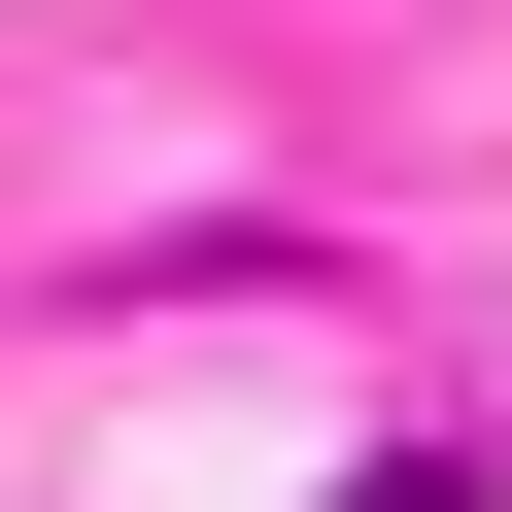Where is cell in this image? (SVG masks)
Masks as SVG:
<instances>
[{
    "label": "cell",
    "mask_w": 512,
    "mask_h": 512,
    "mask_svg": "<svg viewBox=\"0 0 512 512\" xmlns=\"http://www.w3.org/2000/svg\"><path fill=\"white\" fill-rule=\"evenodd\" d=\"M342 512H512V478H478V444H376V478H342Z\"/></svg>",
    "instance_id": "obj_1"
}]
</instances>
